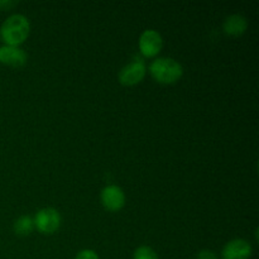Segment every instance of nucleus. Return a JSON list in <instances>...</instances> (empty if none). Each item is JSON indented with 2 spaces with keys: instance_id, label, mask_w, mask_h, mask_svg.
<instances>
[{
  "instance_id": "nucleus-1",
  "label": "nucleus",
  "mask_w": 259,
  "mask_h": 259,
  "mask_svg": "<svg viewBox=\"0 0 259 259\" xmlns=\"http://www.w3.org/2000/svg\"><path fill=\"white\" fill-rule=\"evenodd\" d=\"M30 33V22L24 14H12L3 22L0 35L5 45L19 47L27 40Z\"/></svg>"
},
{
  "instance_id": "nucleus-2",
  "label": "nucleus",
  "mask_w": 259,
  "mask_h": 259,
  "mask_svg": "<svg viewBox=\"0 0 259 259\" xmlns=\"http://www.w3.org/2000/svg\"><path fill=\"white\" fill-rule=\"evenodd\" d=\"M149 73L152 77L163 85H172L181 80L184 76V67L177 60L172 57H157L149 63Z\"/></svg>"
},
{
  "instance_id": "nucleus-3",
  "label": "nucleus",
  "mask_w": 259,
  "mask_h": 259,
  "mask_svg": "<svg viewBox=\"0 0 259 259\" xmlns=\"http://www.w3.org/2000/svg\"><path fill=\"white\" fill-rule=\"evenodd\" d=\"M147 75V65L142 57L133 58L118 73L119 82L123 86H136L143 81Z\"/></svg>"
},
{
  "instance_id": "nucleus-4",
  "label": "nucleus",
  "mask_w": 259,
  "mask_h": 259,
  "mask_svg": "<svg viewBox=\"0 0 259 259\" xmlns=\"http://www.w3.org/2000/svg\"><path fill=\"white\" fill-rule=\"evenodd\" d=\"M34 228L42 234H53L57 232L62 223V218L58 210L53 207H43L38 210L35 217L33 218Z\"/></svg>"
},
{
  "instance_id": "nucleus-5",
  "label": "nucleus",
  "mask_w": 259,
  "mask_h": 259,
  "mask_svg": "<svg viewBox=\"0 0 259 259\" xmlns=\"http://www.w3.org/2000/svg\"><path fill=\"white\" fill-rule=\"evenodd\" d=\"M139 52L146 58H154L163 47V38L161 33L156 29H146L139 35L138 40Z\"/></svg>"
},
{
  "instance_id": "nucleus-6",
  "label": "nucleus",
  "mask_w": 259,
  "mask_h": 259,
  "mask_svg": "<svg viewBox=\"0 0 259 259\" xmlns=\"http://www.w3.org/2000/svg\"><path fill=\"white\" fill-rule=\"evenodd\" d=\"M125 194L118 185H106L100 192V201L108 211H120L125 205Z\"/></svg>"
},
{
  "instance_id": "nucleus-7",
  "label": "nucleus",
  "mask_w": 259,
  "mask_h": 259,
  "mask_svg": "<svg viewBox=\"0 0 259 259\" xmlns=\"http://www.w3.org/2000/svg\"><path fill=\"white\" fill-rule=\"evenodd\" d=\"M253 248L248 240L237 238L224 245L222 250V259H249Z\"/></svg>"
},
{
  "instance_id": "nucleus-8",
  "label": "nucleus",
  "mask_w": 259,
  "mask_h": 259,
  "mask_svg": "<svg viewBox=\"0 0 259 259\" xmlns=\"http://www.w3.org/2000/svg\"><path fill=\"white\" fill-rule=\"evenodd\" d=\"M28 55L25 51L15 46H2L0 47V63L10 67H22L27 63Z\"/></svg>"
},
{
  "instance_id": "nucleus-9",
  "label": "nucleus",
  "mask_w": 259,
  "mask_h": 259,
  "mask_svg": "<svg viewBox=\"0 0 259 259\" xmlns=\"http://www.w3.org/2000/svg\"><path fill=\"white\" fill-rule=\"evenodd\" d=\"M248 28V20L242 14H232L225 18L223 23V29L225 34L238 37V35L244 34Z\"/></svg>"
},
{
  "instance_id": "nucleus-10",
  "label": "nucleus",
  "mask_w": 259,
  "mask_h": 259,
  "mask_svg": "<svg viewBox=\"0 0 259 259\" xmlns=\"http://www.w3.org/2000/svg\"><path fill=\"white\" fill-rule=\"evenodd\" d=\"M13 229H14L15 234L20 235V237L29 235L30 233L34 230V222H33V218L29 217V215H22V217H19L14 222Z\"/></svg>"
},
{
  "instance_id": "nucleus-11",
  "label": "nucleus",
  "mask_w": 259,
  "mask_h": 259,
  "mask_svg": "<svg viewBox=\"0 0 259 259\" xmlns=\"http://www.w3.org/2000/svg\"><path fill=\"white\" fill-rule=\"evenodd\" d=\"M133 259H159V257L153 248L148 245H141L134 250Z\"/></svg>"
},
{
  "instance_id": "nucleus-12",
  "label": "nucleus",
  "mask_w": 259,
  "mask_h": 259,
  "mask_svg": "<svg viewBox=\"0 0 259 259\" xmlns=\"http://www.w3.org/2000/svg\"><path fill=\"white\" fill-rule=\"evenodd\" d=\"M75 259H100L98 253L93 249H82L76 254Z\"/></svg>"
},
{
  "instance_id": "nucleus-13",
  "label": "nucleus",
  "mask_w": 259,
  "mask_h": 259,
  "mask_svg": "<svg viewBox=\"0 0 259 259\" xmlns=\"http://www.w3.org/2000/svg\"><path fill=\"white\" fill-rule=\"evenodd\" d=\"M196 259H219L217 253L210 249H202L197 253Z\"/></svg>"
},
{
  "instance_id": "nucleus-14",
  "label": "nucleus",
  "mask_w": 259,
  "mask_h": 259,
  "mask_svg": "<svg viewBox=\"0 0 259 259\" xmlns=\"http://www.w3.org/2000/svg\"><path fill=\"white\" fill-rule=\"evenodd\" d=\"M17 4V2H12V0H0V10H9Z\"/></svg>"
}]
</instances>
